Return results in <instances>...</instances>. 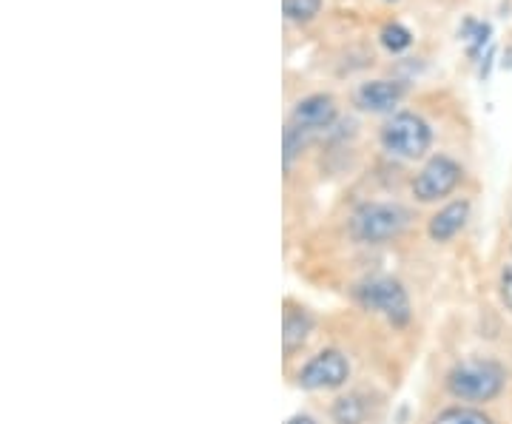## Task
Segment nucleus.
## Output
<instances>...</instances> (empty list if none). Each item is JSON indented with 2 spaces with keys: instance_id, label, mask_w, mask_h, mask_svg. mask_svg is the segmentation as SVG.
<instances>
[{
  "instance_id": "obj_1",
  "label": "nucleus",
  "mask_w": 512,
  "mask_h": 424,
  "mask_svg": "<svg viewBox=\"0 0 512 424\" xmlns=\"http://www.w3.org/2000/svg\"><path fill=\"white\" fill-rule=\"evenodd\" d=\"M444 390L461 405H490L507 390V368L493 356H467L458 359L444 373Z\"/></svg>"
},
{
  "instance_id": "obj_2",
  "label": "nucleus",
  "mask_w": 512,
  "mask_h": 424,
  "mask_svg": "<svg viewBox=\"0 0 512 424\" xmlns=\"http://www.w3.org/2000/svg\"><path fill=\"white\" fill-rule=\"evenodd\" d=\"M350 296L362 311L384 319L393 331H407L416 319L410 291L404 288L402 279L390 277V274H373V277L359 279L350 288Z\"/></svg>"
},
{
  "instance_id": "obj_3",
  "label": "nucleus",
  "mask_w": 512,
  "mask_h": 424,
  "mask_svg": "<svg viewBox=\"0 0 512 424\" xmlns=\"http://www.w3.org/2000/svg\"><path fill=\"white\" fill-rule=\"evenodd\" d=\"M413 214L402 203H390V200H367L359 203L348 217L350 240L359 245H384L402 237L410 228Z\"/></svg>"
},
{
  "instance_id": "obj_4",
  "label": "nucleus",
  "mask_w": 512,
  "mask_h": 424,
  "mask_svg": "<svg viewBox=\"0 0 512 424\" xmlns=\"http://www.w3.org/2000/svg\"><path fill=\"white\" fill-rule=\"evenodd\" d=\"M353 379V365L350 356L342 348H319L311 353L299 368L291 370L293 388L302 393H342Z\"/></svg>"
},
{
  "instance_id": "obj_5",
  "label": "nucleus",
  "mask_w": 512,
  "mask_h": 424,
  "mask_svg": "<svg viewBox=\"0 0 512 424\" xmlns=\"http://www.w3.org/2000/svg\"><path fill=\"white\" fill-rule=\"evenodd\" d=\"M379 143L393 157L419 160L430 151L433 129L416 111H396L384 120V126L379 129Z\"/></svg>"
},
{
  "instance_id": "obj_6",
  "label": "nucleus",
  "mask_w": 512,
  "mask_h": 424,
  "mask_svg": "<svg viewBox=\"0 0 512 424\" xmlns=\"http://www.w3.org/2000/svg\"><path fill=\"white\" fill-rule=\"evenodd\" d=\"M461 180H464V166L458 160H453L450 154H433L413 177L410 191L416 203H441L456 191Z\"/></svg>"
},
{
  "instance_id": "obj_7",
  "label": "nucleus",
  "mask_w": 512,
  "mask_h": 424,
  "mask_svg": "<svg viewBox=\"0 0 512 424\" xmlns=\"http://www.w3.org/2000/svg\"><path fill=\"white\" fill-rule=\"evenodd\" d=\"M316 328H319V316L313 314L308 305H302L299 299L285 296V302H282V356H285V365H291L293 359L308 348Z\"/></svg>"
},
{
  "instance_id": "obj_8",
  "label": "nucleus",
  "mask_w": 512,
  "mask_h": 424,
  "mask_svg": "<svg viewBox=\"0 0 512 424\" xmlns=\"http://www.w3.org/2000/svg\"><path fill=\"white\" fill-rule=\"evenodd\" d=\"M379 396L367 388H345L328 407L333 424H370L376 419Z\"/></svg>"
},
{
  "instance_id": "obj_9",
  "label": "nucleus",
  "mask_w": 512,
  "mask_h": 424,
  "mask_svg": "<svg viewBox=\"0 0 512 424\" xmlns=\"http://www.w3.org/2000/svg\"><path fill=\"white\" fill-rule=\"evenodd\" d=\"M336 117H339V106H336L333 94L316 92L308 94V97H302V100H296L288 123H293V126H299L302 131L313 134V131H328L330 126L336 123Z\"/></svg>"
},
{
  "instance_id": "obj_10",
  "label": "nucleus",
  "mask_w": 512,
  "mask_h": 424,
  "mask_svg": "<svg viewBox=\"0 0 512 424\" xmlns=\"http://www.w3.org/2000/svg\"><path fill=\"white\" fill-rule=\"evenodd\" d=\"M404 94H407L404 80H367L356 89L353 103L370 114H396V106L402 103Z\"/></svg>"
},
{
  "instance_id": "obj_11",
  "label": "nucleus",
  "mask_w": 512,
  "mask_h": 424,
  "mask_svg": "<svg viewBox=\"0 0 512 424\" xmlns=\"http://www.w3.org/2000/svg\"><path fill=\"white\" fill-rule=\"evenodd\" d=\"M470 211L473 205L470 200H453V203L441 205L439 211L427 220V237L436 245H444V242H453L464 231V225L470 220Z\"/></svg>"
},
{
  "instance_id": "obj_12",
  "label": "nucleus",
  "mask_w": 512,
  "mask_h": 424,
  "mask_svg": "<svg viewBox=\"0 0 512 424\" xmlns=\"http://www.w3.org/2000/svg\"><path fill=\"white\" fill-rule=\"evenodd\" d=\"M427 424H495V419L484 407L456 402V405H447L436 410Z\"/></svg>"
},
{
  "instance_id": "obj_13",
  "label": "nucleus",
  "mask_w": 512,
  "mask_h": 424,
  "mask_svg": "<svg viewBox=\"0 0 512 424\" xmlns=\"http://www.w3.org/2000/svg\"><path fill=\"white\" fill-rule=\"evenodd\" d=\"M379 40H382V46L390 55H402V52H407L413 46V35H410V29L402 26V23H387V26H382Z\"/></svg>"
},
{
  "instance_id": "obj_14",
  "label": "nucleus",
  "mask_w": 512,
  "mask_h": 424,
  "mask_svg": "<svg viewBox=\"0 0 512 424\" xmlns=\"http://www.w3.org/2000/svg\"><path fill=\"white\" fill-rule=\"evenodd\" d=\"M305 146H308V131L288 123L282 131V163H285V168L293 166V160L305 151Z\"/></svg>"
},
{
  "instance_id": "obj_15",
  "label": "nucleus",
  "mask_w": 512,
  "mask_h": 424,
  "mask_svg": "<svg viewBox=\"0 0 512 424\" xmlns=\"http://www.w3.org/2000/svg\"><path fill=\"white\" fill-rule=\"evenodd\" d=\"M325 0H282V12L291 23H311L322 12Z\"/></svg>"
},
{
  "instance_id": "obj_16",
  "label": "nucleus",
  "mask_w": 512,
  "mask_h": 424,
  "mask_svg": "<svg viewBox=\"0 0 512 424\" xmlns=\"http://www.w3.org/2000/svg\"><path fill=\"white\" fill-rule=\"evenodd\" d=\"M490 23H478V20H464V26H461V37L464 40H470V57L476 60L481 55V49L490 43Z\"/></svg>"
},
{
  "instance_id": "obj_17",
  "label": "nucleus",
  "mask_w": 512,
  "mask_h": 424,
  "mask_svg": "<svg viewBox=\"0 0 512 424\" xmlns=\"http://www.w3.org/2000/svg\"><path fill=\"white\" fill-rule=\"evenodd\" d=\"M498 294H501L504 308L512 314V262L510 265H504L501 274H498Z\"/></svg>"
},
{
  "instance_id": "obj_18",
  "label": "nucleus",
  "mask_w": 512,
  "mask_h": 424,
  "mask_svg": "<svg viewBox=\"0 0 512 424\" xmlns=\"http://www.w3.org/2000/svg\"><path fill=\"white\" fill-rule=\"evenodd\" d=\"M285 424H322L313 413H308V410H299V413H293V416H288L285 419Z\"/></svg>"
},
{
  "instance_id": "obj_19",
  "label": "nucleus",
  "mask_w": 512,
  "mask_h": 424,
  "mask_svg": "<svg viewBox=\"0 0 512 424\" xmlns=\"http://www.w3.org/2000/svg\"><path fill=\"white\" fill-rule=\"evenodd\" d=\"M384 3H396V0H384Z\"/></svg>"
}]
</instances>
